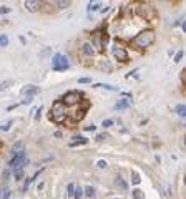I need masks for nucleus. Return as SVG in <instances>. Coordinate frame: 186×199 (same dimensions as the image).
I'll return each instance as SVG.
<instances>
[{"instance_id": "1", "label": "nucleus", "mask_w": 186, "mask_h": 199, "mask_svg": "<svg viewBox=\"0 0 186 199\" xmlns=\"http://www.w3.org/2000/svg\"><path fill=\"white\" fill-rule=\"evenodd\" d=\"M155 40H156V35L153 30H141L140 33H136L135 37H133L131 43H133V46H136V48L145 50V48L153 45Z\"/></svg>"}, {"instance_id": "2", "label": "nucleus", "mask_w": 186, "mask_h": 199, "mask_svg": "<svg viewBox=\"0 0 186 199\" xmlns=\"http://www.w3.org/2000/svg\"><path fill=\"white\" fill-rule=\"evenodd\" d=\"M67 115H68L67 106L60 101V100L52 105V108H50V120H52V121H55V123H63V121H65V118H67Z\"/></svg>"}, {"instance_id": "3", "label": "nucleus", "mask_w": 186, "mask_h": 199, "mask_svg": "<svg viewBox=\"0 0 186 199\" xmlns=\"http://www.w3.org/2000/svg\"><path fill=\"white\" fill-rule=\"evenodd\" d=\"M52 68H53L55 72H65V70H68L70 68L68 58L62 53H55L52 56Z\"/></svg>"}, {"instance_id": "4", "label": "nucleus", "mask_w": 186, "mask_h": 199, "mask_svg": "<svg viewBox=\"0 0 186 199\" xmlns=\"http://www.w3.org/2000/svg\"><path fill=\"white\" fill-rule=\"evenodd\" d=\"M81 98H83V95H81L80 91H68L63 95V98L60 100V101L65 105V106H77V105L81 101Z\"/></svg>"}, {"instance_id": "5", "label": "nucleus", "mask_w": 186, "mask_h": 199, "mask_svg": "<svg viewBox=\"0 0 186 199\" xmlns=\"http://www.w3.org/2000/svg\"><path fill=\"white\" fill-rule=\"evenodd\" d=\"M112 53H113V56H115V60H118V62H121V63H126L128 60H130V56H128V51L123 48V46H120V45H113Z\"/></svg>"}, {"instance_id": "6", "label": "nucleus", "mask_w": 186, "mask_h": 199, "mask_svg": "<svg viewBox=\"0 0 186 199\" xmlns=\"http://www.w3.org/2000/svg\"><path fill=\"white\" fill-rule=\"evenodd\" d=\"M22 158H27V153H25V149H20V151H17V153H14L12 154V158L8 159V166L10 168H14L17 163H19Z\"/></svg>"}, {"instance_id": "7", "label": "nucleus", "mask_w": 186, "mask_h": 199, "mask_svg": "<svg viewBox=\"0 0 186 199\" xmlns=\"http://www.w3.org/2000/svg\"><path fill=\"white\" fill-rule=\"evenodd\" d=\"M38 91H40L38 86H35V85H28V86H23V88H22V95H23V96H32V98H33Z\"/></svg>"}, {"instance_id": "8", "label": "nucleus", "mask_w": 186, "mask_h": 199, "mask_svg": "<svg viewBox=\"0 0 186 199\" xmlns=\"http://www.w3.org/2000/svg\"><path fill=\"white\" fill-rule=\"evenodd\" d=\"M40 5H42V2H37V0H25V2H23V7L28 12H32V13L40 8Z\"/></svg>"}, {"instance_id": "9", "label": "nucleus", "mask_w": 186, "mask_h": 199, "mask_svg": "<svg viewBox=\"0 0 186 199\" xmlns=\"http://www.w3.org/2000/svg\"><path fill=\"white\" fill-rule=\"evenodd\" d=\"M81 51H83V55H86V56H95V53H96V50H95V46L91 45V42H85L81 45Z\"/></svg>"}, {"instance_id": "10", "label": "nucleus", "mask_w": 186, "mask_h": 199, "mask_svg": "<svg viewBox=\"0 0 186 199\" xmlns=\"http://www.w3.org/2000/svg\"><path fill=\"white\" fill-rule=\"evenodd\" d=\"M131 106V100H128V98H121L118 100V101L115 103V110H126V108H130Z\"/></svg>"}, {"instance_id": "11", "label": "nucleus", "mask_w": 186, "mask_h": 199, "mask_svg": "<svg viewBox=\"0 0 186 199\" xmlns=\"http://www.w3.org/2000/svg\"><path fill=\"white\" fill-rule=\"evenodd\" d=\"M73 139H75V141H72L68 144V146H72V148H75V146H78V144H86V143H88V139L83 138V136H73Z\"/></svg>"}, {"instance_id": "12", "label": "nucleus", "mask_w": 186, "mask_h": 199, "mask_svg": "<svg viewBox=\"0 0 186 199\" xmlns=\"http://www.w3.org/2000/svg\"><path fill=\"white\" fill-rule=\"evenodd\" d=\"M115 183H116V186L121 189V191H128V183L121 178V176H116V179H115Z\"/></svg>"}, {"instance_id": "13", "label": "nucleus", "mask_w": 186, "mask_h": 199, "mask_svg": "<svg viewBox=\"0 0 186 199\" xmlns=\"http://www.w3.org/2000/svg\"><path fill=\"white\" fill-rule=\"evenodd\" d=\"M100 68L103 70V72H107V73H110L113 70V67H112V63H110L107 58H103V60L100 62Z\"/></svg>"}, {"instance_id": "14", "label": "nucleus", "mask_w": 186, "mask_h": 199, "mask_svg": "<svg viewBox=\"0 0 186 199\" xmlns=\"http://www.w3.org/2000/svg\"><path fill=\"white\" fill-rule=\"evenodd\" d=\"M95 88H105V90H108V91H118V88L113 85H107V83H96V85H93Z\"/></svg>"}, {"instance_id": "15", "label": "nucleus", "mask_w": 186, "mask_h": 199, "mask_svg": "<svg viewBox=\"0 0 186 199\" xmlns=\"http://www.w3.org/2000/svg\"><path fill=\"white\" fill-rule=\"evenodd\" d=\"M83 196L93 199V197H95V189H93L91 186H85V188H83Z\"/></svg>"}, {"instance_id": "16", "label": "nucleus", "mask_w": 186, "mask_h": 199, "mask_svg": "<svg viewBox=\"0 0 186 199\" xmlns=\"http://www.w3.org/2000/svg\"><path fill=\"white\" fill-rule=\"evenodd\" d=\"M73 197H75V199H81V197H83V188H81V186H75V189H73Z\"/></svg>"}, {"instance_id": "17", "label": "nucleus", "mask_w": 186, "mask_h": 199, "mask_svg": "<svg viewBox=\"0 0 186 199\" xmlns=\"http://www.w3.org/2000/svg\"><path fill=\"white\" fill-rule=\"evenodd\" d=\"M100 7H103L100 2H90L88 3V12H96V10H100Z\"/></svg>"}, {"instance_id": "18", "label": "nucleus", "mask_w": 186, "mask_h": 199, "mask_svg": "<svg viewBox=\"0 0 186 199\" xmlns=\"http://www.w3.org/2000/svg\"><path fill=\"white\" fill-rule=\"evenodd\" d=\"M131 196H133V199H145V192L141 189H133Z\"/></svg>"}, {"instance_id": "19", "label": "nucleus", "mask_w": 186, "mask_h": 199, "mask_svg": "<svg viewBox=\"0 0 186 199\" xmlns=\"http://www.w3.org/2000/svg\"><path fill=\"white\" fill-rule=\"evenodd\" d=\"M0 46H2V48H5V46H8V37L7 35H0Z\"/></svg>"}, {"instance_id": "20", "label": "nucleus", "mask_w": 186, "mask_h": 199, "mask_svg": "<svg viewBox=\"0 0 186 199\" xmlns=\"http://www.w3.org/2000/svg\"><path fill=\"white\" fill-rule=\"evenodd\" d=\"M12 85H14V80H7V81H2V83H0V91L7 90L8 86H12Z\"/></svg>"}, {"instance_id": "21", "label": "nucleus", "mask_w": 186, "mask_h": 199, "mask_svg": "<svg viewBox=\"0 0 186 199\" xmlns=\"http://www.w3.org/2000/svg\"><path fill=\"white\" fill-rule=\"evenodd\" d=\"M55 5H57L60 10H63V8H68L70 5H72V2H68V0H67V2H62V0H60V2H55Z\"/></svg>"}, {"instance_id": "22", "label": "nucleus", "mask_w": 186, "mask_h": 199, "mask_svg": "<svg viewBox=\"0 0 186 199\" xmlns=\"http://www.w3.org/2000/svg\"><path fill=\"white\" fill-rule=\"evenodd\" d=\"M12 125H14V121H12V120H8V121H5V123H3V125H0V131H8Z\"/></svg>"}, {"instance_id": "23", "label": "nucleus", "mask_w": 186, "mask_h": 199, "mask_svg": "<svg viewBox=\"0 0 186 199\" xmlns=\"http://www.w3.org/2000/svg\"><path fill=\"white\" fill-rule=\"evenodd\" d=\"M8 197H10V189L2 188V191H0V199H8Z\"/></svg>"}, {"instance_id": "24", "label": "nucleus", "mask_w": 186, "mask_h": 199, "mask_svg": "<svg viewBox=\"0 0 186 199\" xmlns=\"http://www.w3.org/2000/svg\"><path fill=\"white\" fill-rule=\"evenodd\" d=\"M176 113L179 116H186V106H184V105H178V106H176Z\"/></svg>"}, {"instance_id": "25", "label": "nucleus", "mask_w": 186, "mask_h": 199, "mask_svg": "<svg viewBox=\"0 0 186 199\" xmlns=\"http://www.w3.org/2000/svg\"><path fill=\"white\" fill-rule=\"evenodd\" d=\"M131 176H133V179H131V183H133V184H140V183H141V179H140V174H138L136 171H133V173H131Z\"/></svg>"}, {"instance_id": "26", "label": "nucleus", "mask_w": 186, "mask_h": 199, "mask_svg": "<svg viewBox=\"0 0 186 199\" xmlns=\"http://www.w3.org/2000/svg\"><path fill=\"white\" fill-rule=\"evenodd\" d=\"M83 116H85V110H80V111H77V115H73V120H75V121H77V120L80 121Z\"/></svg>"}, {"instance_id": "27", "label": "nucleus", "mask_w": 186, "mask_h": 199, "mask_svg": "<svg viewBox=\"0 0 186 199\" xmlns=\"http://www.w3.org/2000/svg\"><path fill=\"white\" fill-rule=\"evenodd\" d=\"M10 12H12V8L7 7V5H2V7H0V15H7Z\"/></svg>"}, {"instance_id": "28", "label": "nucleus", "mask_w": 186, "mask_h": 199, "mask_svg": "<svg viewBox=\"0 0 186 199\" xmlns=\"http://www.w3.org/2000/svg\"><path fill=\"white\" fill-rule=\"evenodd\" d=\"M113 120H103V123H101V126L103 128H110V126H113Z\"/></svg>"}, {"instance_id": "29", "label": "nucleus", "mask_w": 186, "mask_h": 199, "mask_svg": "<svg viewBox=\"0 0 186 199\" xmlns=\"http://www.w3.org/2000/svg\"><path fill=\"white\" fill-rule=\"evenodd\" d=\"M22 144H23L22 141H19V143H15L14 146H12V151H14V153H17V149H19V151H20V148H22Z\"/></svg>"}, {"instance_id": "30", "label": "nucleus", "mask_w": 186, "mask_h": 199, "mask_svg": "<svg viewBox=\"0 0 186 199\" xmlns=\"http://www.w3.org/2000/svg\"><path fill=\"white\" fill-rule=\"evenodd\" d=\"M181 58H183V51H178V53L174 55V63H179V62H181Z\"/></svg>"}, {"instance_id": "31", "label": "nucleus", "mask_w": 186, "mask_h": 199, "mask_svg": "<svg viewBox=\"0 0 186 199\" xmlns=\"http://www.w3.org/2000/svg\"><path fill=\"white\" fill-rule=\"evenodd\" d=\"M78 83H81V85H85V83H91V78H86V77L78 78Z\"/></svg>"}, {"instance_id": "32", "label": "nucleus", "mask_w": 186, "mask_h": 199, "mask_svg": "<svg viewBox=\"0 0 186 199\" xmlns=\"http://www.w3.org/2000/svg\"><path fill=\"white\" fill-rule=\"evenodd\" d=\"M32 100H33L32 96H25V98L22 100V105H30V103H32Z\"/></svg>"}, {"instance_id": "33", "label": "nucleus", "mask_w": 186, "mask_h": 199, "mask_svg": "<svg viewBox=\"0 0 186 199\" xmlns=\"http://www.w3.org/2000/svg\"><path fill=\"white\" fill-rule=\"evenodd\" d=\"M73 189H75V186H73V184H68L67 191H68V196H70V197H73Z\"/></svg>"}, {"instance_id": "34", "label": "nucleus", "mask_w": 186, "mask_h": 199, "mask_svg": "<svg viewBox=\"0 0 186 199\" xmlns=\"http://www.w3.org/2000/svg\"><path fill=\"white\" fill-rule=\"evenodd\" d=\"M96 164H98V168H101V169H105V168L108 166V164H107V161H103V159H100V161L96 163Z\"/></svg>"}, {"instance_id": "35", "label": "nucleus", "mask_w": 186, "mask_h": 199, "mask_svg": "<svg viewBox=\"0 0 186 199\" xmlns=\"http://www.w3.org/2000/svg\"><path fill=\"white\" fill-rule=\"evenodd\" d=\"M96 130V126L95 125H88V126H85V131H95Z\"/></svg>"}, {"instance_id": "36", "label": "nucleus", "mask_w": 186, "mask_h": 199, "mask_svg": "<svg viewBox=\"0 0 186 199\" xmlns=\"http://www.w3.org/2000/svg\"><path fill=\"white\" fill-rule=\"evenodd\" d=\"M105 138H107V134H98V136H96V141H98V143H101Z\"/></svg>"}, {"instance_id": "37", "label": "nucleus", "mask_w": 186, "mask_h": 199, "mask_svg": "<svg viewBox=\"0 0 186 199\" xmlns=\"http://www.w3.org/2000/svg\"><path fill=\"white\" fill-rule=\"evenodd\" d=\"M108 10H110V5H103V8H100V12H101V13H107Z\"/></svg>"}, {"instance_id": "38", "label": "nucleus", "mask_w": 186, "mask_h": 199, "mask_svg": "<svg viewBox=\"0 0 186 199\" xmlns=\"http://www.w3.org/2000/svg\"><path fill=\"white\" fill-rule=\"evenodd\" d=\"M53 136H55V138H62V133H60V131H55Z\"/></svg>"}, {"instance_id": "39", "label": "nucleus", "mask_w": 186, "mask_h": 199, "mask_svg": "<svg viewBox=\"0 0 186 199\" xmlns=\"http://www.w3.org/2000/svg\"><path fill=\"white\" fill-rule=\"evenodd\" d=\"M120 199H121V197H120Z\"/></svg>"}]
</instances>
